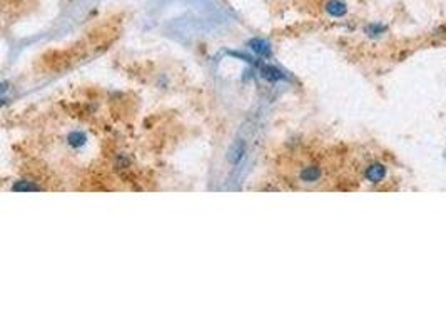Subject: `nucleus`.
<instances>
[{
    "label": "nucleus",
    "instance_id": "nucleus-1",
    "mask_svg": "<svg viewBox=\"0 0 446 334\" xmlns=\"http://www.w3.org/2000/svg\"><path fill=\"white\" fill-rule=\"evenodd\" d=\"M323 177V169L319 166H304L299 171V181L304 184H316Z\"/></svg>",
    "mask_w": 446,
    "mask_h": 334
},
{
    "label": "nucleus",
    "instance_id": "nucleus-2",
    "mask_svg": "<svg viewBox=\"0 0 446 334\" xmlns=\"http://www.w3.org/2000/svg\"><path fill=\"white\" fill-rule=\"evenodd\" d=\"M365 177L368 182H371V184H379V182H383V179L386 177V167L379 162L371 164V166L366 167Z\"/></svg>",
    "mask_w": 446,
    "mask_h": 334
},
{
    "label": "nucleus",
    "instance_id": "nucleus-3",
    "mask_svg": "<svg viewBox=\"0 0 446 334\" xmlns=\"http://www.w3.org/2000/svg\"><path fill=\"white\" fill-rule=\"evenodd\" d=\"M324 8L331 17H336V19L338 17H344L348 13V5L343 0H329Z\"/></svg>",
    "mask_w": 446,
    "mask_h": 334
},
{
    "label": "nucleus",
    "instance_id": "nucleus-4",
    "mask_svg": "<svg viewBox=\"0 0 446 334\" xmlns=\"http://www.w3.org/2000/svg\"><path fill=\"white\" fill-rule=\"evenodd\" d=\"M249 47L254 54L261 57H271V45L264 39H252L249 40Z\"/></svg>",
    "mask_w": 446,
    "mask_h": 334
},
{
    "label": "nucleus",
    "instance_id": "nucleus-5",
    "mask_svg": "<svg viewBox=\"0 0 446 334\" xmlns=\"http://www.w3.org/2000/svg\"><path fill=\"white\" fill-rule=\"evenodd\" d=\"M244 152H246V144L242 142V140H237L236 144H232V147L229 149L227 152V159L231 164H239L241 162V159L244 157Z\"/></svg>",
    "mask_w": 446,
    "mask_h": 334
},
{
    "label": "nucleus",
    "instance_id": "nucleus-6",
    "mask_svg": "<svg viewBox=\"0 0 446 334\" xmlns=\"http://www.w3.org/2000/svg\"><path fill=\"white\" fill-rule=\"evenodd\" d=\"M85 140H87L85 134H82V132H79V131H74L67 135V144L74 149L82 147V145L85 144Z\"/></svg>",
    "mask_w": 446,
    "mask_h": 334
},
{
    "label": "nucleus",
    "instance_id": "nucleus-7",
    "mask_svg": "<svg viewBox=\"0 0 446 334\" xmlns=\"http://www.w3.org/2000/svg\"><path fill=\"white\" fill-rule=\"evenodd\" d=\"M261 74H263L264 79H268V80H279V79H283V77H284L283 72L279 70V68L271 67V66L261 67Z\"/></svg>",
    "mask_w": 446,
    "mask_h": 334
},
{
    "label": "nucleus",
    "instance_id": "nucleus-8",
    "mask_svg": "<svg viewBox=\"0 0 446 334\" xmlns=\"http://www.w3.org/2000/svg\"><path fill=\"white\" fill-rule=\"evenodd\" d=\"M383 32H386V27L379 25V24H370L366 27V34L370 35V37H378V35H381Z\"/></svg>",
    "mask_w": 446,
    "mask_h": 334
}]
</instances>
